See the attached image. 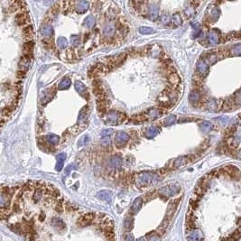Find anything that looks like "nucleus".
I'll use <instances>...</instances> for the list:
<instances>
[{"mask_svg":"<svg viewBox=\"0 0 241 241\" xmlns=\"http://www.w3.org/2000/svg\"><path fill=\"white\" fill-rule=\"evenodd\" d=\"M180 190V187L175 184H171L164 186L159 190V193L162 197L164 198H170L172 196H174Z\"/></svg>","mask_w":241,"mask_h":241,"instance_id":"f257e3e1","label":"nucleus"},{"mask_svg":"<svg viewBox=\"0 0 241 241\" xmlns=\"http://www.w3.org/2000/svg\"><path fill=\"white\" fill-rule=\"evenodd\" d=\"M129 140V136L126 132H118L115 137L116 146L119 148L124 147Z\"/></svg>","mask_w":241,"mask_h":241,"instance_id":"f03ea898","label":"nucleus"},{"mask_svg":"<svg viewBox=\"0 0 241 241\" xmlns=\"http://www.w3.org/2000/svg\"><path fill=\"white\" fill-rule=\"evenodd\" d=\"M153 179H154V174L153 173L145 172V173H140L138 175V177H137V182L140 185L146 186V185L150 184L153 182Z\"/></svg>","mask_w":241,"mask_h":241,"instance_id":"7ed1b4c3","label":"nucleus"},{"mask_svg":"<svg viewBox=\"0 0 241 241\" xmlns=\"http://www.w3.org/2000/svg\"><path fill=\"white\" fill-rule=\"evenodd\" d=\"M120 119H123V118H120V114L115 110H110L107 114V122L113 126L115 125H117L118 123L121 122V120Z\"/></svg>","mask_w":241,"mask_h":241,"instance_id":"20e7f679","label":"nucleus"},{"mask_svg":"<svg viewBox=\"0 0 241 241\" xmlns=\"http://www.w3.org/2000/svg\"><path fill=\"white\" fill-rule=\"evenodd\" d=\"M89 8V3L87 0H80L74 8V11L77 14H84Z\"/></svg>","mask_w":241,"mask_h":241,"instance_id":"39448f33","label":"nucleus"},{"mask_svg":"<svg viewBox=\"0 0 241 241\" xmlns=\"http://www.w3.org/2000/svg\"><path fill=\"white\" fill-rule=\"evenodd\" d=\"M121 165H122V159L121 156L118 155H113L108 162V166L111 169H119L121 167Z\"/></svg>","mask_w":241,"mask_h":241,"instance_id":"423d86ee","label":"nucleus"},{"mask_svg":"<svg viewBox=\"0 0 241 241\" xmlns=\"http://www.w3.org/2000/svg\"><path fill=\"white\" fill-rule=\"evenodd\" d=\"M97 198L101 200H105L108 203L111 202L112 200V192L109 190H102L99 191L97 193Z\"/></svg>","mask_w":241,"mask_h":241,"instance_id":"0eeeda50","label":"nucleus"},{"mask_svg":"<svg viewBox=\"0 0 241 241\" xmlns=\"http://www.w3.org/2000/svg\"><path fill=\"white\" fill-rule=\"evenodd\" d=\"M10 205L9 196L6 191H0V209L8 208Z\"/></svg>","mask_w":241,"mask_h":241,"instance_id":"6e6552de","label":"nucleus"},{"mask_svg":"<svg viewBox=\"0 0 241 241\" xmlns=\"http://www.w3.org/2000/svg\"><path fill=\"white\" fill-rule=\"evenodd\" d=\"M188 163H189V156H180V157L176 158L175 160H173L172 167L173 169H177V168H180V167L185 165Z\"/></svg>","mask_w":241,"mask_h":241,"instance_id":"1a4fd4ad","label":"nucleus"},{"mask_svg":"<svg viewBox=\"0 0 241 241\" xmlns=\"http://www.w3.org/2000/svg\"><path fill=\"white\" fill-rule=\"evenodd\" d=\"M74 87H75L76 91H77L80 95H81L82 97L88 98V96H89V95H88V91H87V89H86L85 85H84L82 82H80V81H76Z\"/></svg>","mask_w":241,"mask_h":241,"instance_id":"9d476101","label":"nucleus"},{"mask_svg":"<svg viewBox=\"0 0 241 241\" xmlns=\"http://www.w3.org/2000/svg\"><path fill=\"white\" fill-rule=\"evenodd\" d=\"M197 70L199 71V73L202 76H206L208 71H209V66L207 64L206 62L200 60L197 63Z\"/></svg>","mask_w":241,"mask_h":241,"instance_id":"9b49d317","label":"nucleus"},{"mask_svg":"<svg viewBox=\"0 0 241 241\" xmlns=\"http://www.w3.org/2000/svg\"><path fill=\"white\" fill-rule=\"evenodd\" d=\"M66 159V154L64 153H62V154H59L57 156H56V160H57V164H56V166H55V169L57 172H60L62 167H63V164H64V161Z\"/></svg>","mask_w":241,"mask_h":241,"instance_id":"f8f14e48","label":"nucleus"},{"mask_svg":"<svg viewBox=\"0 0 241 241\" xmlns=\"http://www.w3.org/2000/svg\"><path fill=\"white\" fill-rule=\"evenodd\" d=\"M142 203H143V200L140 197L137 198L134 202H133V205H132V208H131V210H132V213L134 214H137L139 212V210L141 209L142 208Z\"/></svg>","mask_w":241,"mask_h":241,"instance_id":"ddd939ff","label":"nucleus"},{"mask_svg":"<svg viewBox=\"0 0 241 241\" xmlns=\"http://www.w3.org/2000/svg\"><path fill=\"white\" fill-rule=\"evenodd\" d=\"M159 133V129L156 127H149L146 130V137L148 139H152L155 137H156Z\"/></svg>","mask_w":241,"mask_h":241,"instance_id":"4468645a","label":"nucleus"},{"mask_svg":"<svg viewBox=\"0 0 241 241\" xmlns=\"http://www.w3.org/2000/svg\"><path fill=\"white\" fill-rule=\"evenodd\" d=\"M95 23H96L95 17L93 16H89V17H87L84 19V21H83V26L90 29V28H92L95 26Z\"/></svg>","mask_w":241,"mask_h":241,"instance_id":"2eb2a0df","label":"nucleus"},{"mask_svg":"<svg viewBox=\"0 0 241 241\" xmlns=\"http://www.w3.org/2000/svg\"><path fill=\"white\" fill-rule=\"evenodd\" d=\"M208 40L210 44L214 45V44H217L219 41V37H218V35L216 33V31H211L209 35H208Z\"/></svg>","mask_w":241,"mask_h":241,"instance_id":"dca6fc26","label":"nucleus"},{"mask_svg":"<svg viewBox=\"0 0 241 241\" xmlns=\"http://www.w3.org/2000/svg\"><path fill=\"white\" fill-rule=\"evenodd\" d=\"M56 45L59 49L63 50V49L67 48V46H68V40L63 36H60L56 40Z\"/></svg>","mask_w":241,"mask_h":241,"instance_id":"f3484780","label":"nucleus"},{"mask_svg":"<svg viewBox=\"0 0 241 241\" xmlns=\"http://www.w3.org/2000/svg\"><path fill=\"white\" fill-rule=\"evenodd\" d=\"M213 128V126L211 123L208 122V121H205V122H202L200 125V129L202 133H208L209 131H211Z\"/></svg>","mask_w":241,"mask_h":241,"instance_id":"a211bd4d","label":"nucleus"},{"mask_svg":"<svg viewBox=\"0 0 241 241\" xmlns=\"http://www.w3.org/2000/svg\"><path fill=\"white\" fill-rule=\"evenodd\" d=\"M114 34H115V28H114L113 26H111V25H107V26L104 27L103 35H104L106 37H111V36H113Z\"/></svg>","mask_w":241,"mask_h":241,"instance_id":"6ab92c4d","label":"nucleus"},{"mask_svg":"<svg viewBox=\"0 0 241 241\" xmlns=\"http://www.w3.org/2000/svg\"><path fill=\"white\" fill-rule=\"evenodd\" d=\"M70 86H71V80H70L69 78H64V79H62V81L59 83L58 88H59V89H61V90H64V89H69Z\"/></svg>","mask_w":241,"mask_h":241,"instance_id":"aec40b11","label":"nucleus"},{"mask_svg":"<svg viewBox=\"0 0 241 241\" xmlns=\"http://www.w3.org/2000/svg\"><path fill=\"white\" fill-rule=\"evenodd\" d=\"M46 141H47L49 144H51V145H53V146H55V145H57V144L59 143V141H60V137H59L58 136H56V135L51 134V135H48V136L46 137Z\"/></svg>","mask_w":241,"mask_h":241,"instance_id":"412c9836","label":"nucleus"},{"mask_svg":"<svg viewBox=\"0 0 241 241\" xmlns=\"http://www.w3.org/2000/svg\"><path fill=\"white\" fill-rule=\"evenodd\" d=\"M175 121H176V116H174V115H170V116H168L167 117L164 118V120L163 121V124H164V126L168 127V126H172V125H173V124L175 123Z\"/></svg>","mask_w":241,"mask_h":241,"instance_id":"4be33fe9","label":"nucleus"},{"mask_svg":"<svg viewBox=\"0 0 241 241\" xmlns=\"http://www.w3.org/2000/svg\"><path fill=\"white\" fill-rule=\"evenodd\" d=\"M52 225L57 229H63L65 227V224L61 218H53L52 220Z\"/></svg>","mask_w":241,"mask_h":241,"instance_id":"5701e85b","label":"nucleus"},{"mask_svg":"<svg viewBox=\"0 0 241 241\" xmlns=\"http://www.w3.org/2000/svg\"><path fill=\"white\" fill-rule=\"evenodd\" d=\"M43 195H44V193H43V191L41 189L35 190V192H34V194H33V200H34V201L35 203H38L43 199Z\"/></svg>","mask_w":241,"mask_h":241,"instance_id":"b1692460","label":"nucleus"},{"mask_svg":"<svg viewBox=\"0 0 241 241\" xmlns=\"http://www.w3.org/2000/svg\"><path fill=\"white\" fill-rule=\"evenodd\" d=\"M146 114H147V116L150 119H155V118H156V117H158L160 116V112L156 108H150L149 110H147Z\"/></svg>","mask_w":241,"mask_h":241,"instance_id":"393cba45","label":"nucleus"},{"mask_svg":"<svg viewBox=\"0 0 241 241\" xmlns=\"http://www.w3.org/2000/svg\"><path fill=\"white\" fill-rule=\"evenodd\" d=\"M189 99L191 103H196L200 99V93L197 90H192L189 95Z\"/></svg>","mask_w":241,"mask_h":241,"instance_id":"a878e982","label":"nucleus"},{"mask_svg":"<svg viewBox=\"0 0 241 241\" xmlns=\"http://www.w3.org/2000/svg\"><path fill=\"white\" fill-rule=\"evenodd\" d=\"M139 33L142 34V35H152V34H155V31L151 27L142 26V27L139 28Z\"/></svg>","mask_w":241,"mask_h":241,"instance_id":"bb28decb","label":"nucleus"},{"mask_svg":"<svg viewBox=\"0 0 241 241\" xmlns=\"http://www.w3.org/2000/svg\"><path fill=\"white\" fill-rule=\"evenodd\" d=\"M158 11H159V9H158V8L156 6H152L151 7V8H150V17L153 20H155V19L157 18V17H158Z\"/></svg>","mask_w":241,"mask_h":241,"instance_id":"cd10ccee","label":"nucleus"},{"mask_svg":"<svg viewBox=\"0 0 241 241\" xmlns=\"http://www.w3.org/2000/svg\"><path fill=\"white\" fill-rule=\"evenodd\" d=\"M116 14H117V9H114V8H110L107 11L106 13V17L109 19V20H113L116 17Z\"/></svg>","mask_w":241,"mask_h":241,"instance_id":"c85d7f7f","label":"nucleus"},{"mask_svg":"<svg viewBox=\"0 0 241 241\" xmlns=\"http://www.w3.org/2000/svg\"><path fill=\"white\" fill-rule=\"evenodd\" d=\"M206 61L210 64H213L217 62V55L212 53H209L206 54Z\"/></svg>","mask_w":241,"mask_h":241,"instance_id":"c756f323","label":"nucleus"},{"mask_svg":"<svg viewBox=\"0 0 241 241\" xmlns=\"http://www.w3.org/2000/svg\"><path fill=\"white\" fill-rule=\"evenodd\" d=\"M97 107H98V111L99 112V114L101 113H105V107H106V104H105V100L104 99H98V104H97Z\"/></svg>","mask_w":241,"mask_h":241,"instance_id":"7c9ffc66","label":"nucleus"},{"mask_svg":"<svg viewBox=\"0 0 241 241\" xmlns=\"http://www.w3.org/2000/svg\"><path fill=\"white\" fill-rule=\"evenodd\" d=\"M101 145H102L104 147H109L110 145H111V138H110V136H104V137H102V139H101Z\"/></svg>","mask_w":241,"mask_h":241,"instance_id":"2f4dec72","label":"nucleus"},{"mask_svg":"<svg viewBox=\"0 0 241 241\" xmlns=\"http://www.w3.org/2000/svg\"><path fill=\"white\" fill-rule=\"evenodd\" d=\"M217 121L219 123V125L225 127V126L228 125V123L230 122V118L227 117V116H221V117H218L217 118Z\"/></svg>","mask_w":241,"mask_h":241,"instance_id":"473e14b6","label":"nucleus"},{"mask_svg":"<svg viewBox=\"0 0 241 241\" xmlns=\"http://www.w3.org/2000/svg\"><path fill=\"white\" fill-rule=\"evenodd\" d=\"M125 228H126V230H128V231H130L131 229H132V227H133V225H134V221H133V219L132 218H127L126 219H125Z\"/></svg>","mask_w":241,"mask_h":241,"instance_id":"72a5a7b5","label":"nucleus"},{"mask_svg":"<svg viewBox=\"0 0 241 241\" xmlns=\"http://www.w3.org/2000/svg\"><path fill=\"white\" fill-rule=\"evenodd\" d=\"M179 80H180V79H179V77H178V75H177L176 73L171 74V75L169 76V81H170V83L173 84V85H176V84L178 83Z\"/></svg>","mask_w":241,"mask_h":241,"instance_id":"f704fd0d","label":"nucleus"},{"mask_svg":"<svg viewBox=\"0 0 241 241\" xmlns=\"http://www.w3.org/2000/svg\"><path fill=\"white\" fill-rule=\"evenodd\" d=\"M172 22H173V24L174 26H178L179 25H181V23H182V17H181V16L180 15L173 16V17L172 19Z\"/></svg>","mask_w":241,"mask_h":241,"instance_id":"c9c22d12","label":"nucleus"},{"mask_svg":"<svg viewBox=\"0 0 241 241\" xmlns=\"http://www.w3.org/2000/svg\"><path fill=\"white\" fill-rule=\"evenodd\" d=\"M71 43L73 46H78L80 43V36L78 35H72L71 37Z\"/></svg>","mask_w":241,"mask_h":241,"instance_id":"e433bc0d","label":"nucleus"},{"mask_svg":"<svg viewBox=\"0 0 241 241\" xmlns=\"http://www.w3.org/2000/svg\"><path fill=\"white\" fill-rule=\"evenodd\" d=\"M89 137H88V136H84V137H82L80 139V141H79V144H78V146H85V145H87L88 143H89Z\"/></svg>","mask_w":241,"mask_h":241,"instance_id":"4c0bfd02","label":"nucleus"},{"mask_svg":"<svg viewBox=\"0 0 241 241\" xmlns=\"http://www.w3.org/2000/svg\"><path fill=\"white\" fill-rule=\"evenodd\" d=\"M200 234H199L198 231L192 233L191 236H188V239H191V240H198V239H200Z\"/></svg>","mask_w":241,"mask_h":241,"instance_id":"58836bf2","label":"nucleus"},{"mask_svg":"<svg viewBox=\"0 0 241 241\" xmlns=\"http://www.w3.org/2000/svg\"><path fill=\"white\" fill-rule=\"evenodd\" d=\"M232 51H233V54H234V55L238 56V55L240 54V44H236V45H235V46L232 48Z\"/></svg>","mask_w":241,"mask_h":241,"instance_id":"ea45409f","label":"nucleus"},{"mask_svg":"<svg viewBox=\"0 0 241 241\" xmlns=\"http://www.w3.org/2000/svg\"><path fill=\"white\" fill-rule=\"evenodd\" d=\"M111 133V129H105L102 131L101 133V137H104V136H109Z\"/></svg>","mask_w":241,"mask_h":241,"instance_id":"a19ab883","label":"nucleus"},{"mask_svg":"<svg viewBox=\"0 0 241 241\" xmlns=\"http://www.w3.org/2000/svg\"><path fill=\"white\" fill-rule=\"evenodd\" d=\"M71 167H72V165H69V166H67V167H66V170H65V174H69V173H70V172H71Z\"/></svg>","mask_w":241,"mask_h":241,"instance_id":"79ce46f5","label":"nucleus"}]
</instances>
